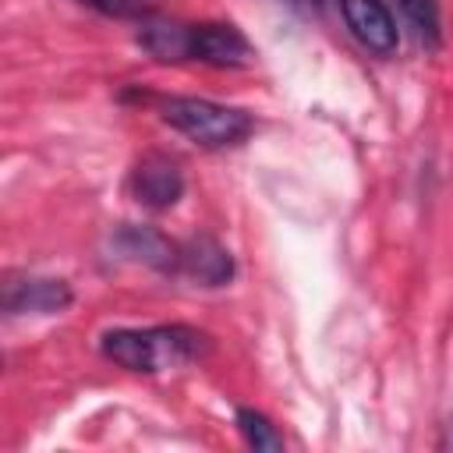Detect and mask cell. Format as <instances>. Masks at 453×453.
<instances>
[{"label":"cell","mask_w":453,"mask_h":453,"mask_svg":"<svg viewBox=\"0 0 453 453\" xmlns=\"http://www.w3.org/2000/svg\"><path fill=\"white\" fill-rule=\"evenodd\" d=\"M99 350L127 368V372H170L191 361H202L209 354V336L195 326H145V329H110L99 340Z\"/></svg>","instance_id":"obj_1"},{"label":"cell","mask_w":453,"mask_h":453,"mask_svg":"<svg viewBox=\"0 0 453 453\" xmlns=\"http://www.w3.org/2000/svg\"><path fill=\"white\" fill-rule=\"evenodd\" d=\"M159 117H163V124H170L173 131H180L188 142H195L202 149H230V145L244 142L255 127L244 110L212 103V99H198V96L163 99Z\"/></svg>","instance_id":"obj_2"},{"label":"cell","mask_w":453,"mask_h":453,"mask_svg":"<svg viewBox=\"0 0 453 453\" xmlns=\"http://www.w3.org/2000/svg\"><path fill=\"white\" fill-rule=\"evenodd\" d=\"M127 188H131L138 205L163 212V209H173L180 202V195H184V170L166 152H145L134 163V170L127 177Z\"/></svg>","instance_id":"obj_3"},{"label":"cell","mask_w":453,"mask_h":453,"mask_svg":"<svg viewBox=\"0 0 453 453\" xmlns=\"http://www.w3.org/2000/svg\"><path fill=\"white\" fill-rule=\"evenodd\" d=\"M0 304L7 315H53L71 304V287L53 276H32V273H7Z\"/></svg>","instance_id":"obj_4"},{"label":"cell","mask_w":453,"mask_h":453,"mask_svg":"<svg viewBox=\"0 0 453 453\" xmlns=\"http://www.w3.org/2000/svg\"><path fill=\"white\" fill-rule=\"evenodd\" d=\"M340 14L350 35L375 57H389L400 46V28L382 0H340Z\"/></svg>","instance_id":"obj_5"},{"label":"cell","mask_w":453,"mask_h":453,"mask_svg":"<svg viewBox=\"0 0 453 453\" xmlns=\"http://www.w3.org/2000/svg\"><path fill=\"white\" fill-rule=\"evenodd\" d=\"M191 60L209 67H248L255 60V46L226 21H202L191 25Z\"/></svg>","instance_id":"obj_6"},{"label":"cell","mask_w":453,"mask_h":453,"mask_svg":"<svg viewBox=\"0 0 453 453\" xmlns=\"http://www.w3.org/2000/svg\"><path fill=\"white\" fill-rule=\"evenodd\" d=\"M177 273L195 280L198 287H223L234 276L230 251L212 237H191L177 244Z\"/></svg>","instance_id":"obj_7"},{"label":"cell","mask_w":453,"mask_h":453,"mask_svg":"<svg viewBox=\"0 0 453 453\" xmlns=\"http://www.w3.org/2000/svg\"><path fill=\"white\" fill-rule=\"evenodd\" d=\"M138 46L163 60V64H180L191 60V25L184 21H170V18H145L138 25Z\"/></svg>","instance_id":"obj_8"},{"label":"cell","mask_w":453,"mask_h":453,"mask_svg":"<svg viewBox=\"0 0 453 453\" xmlns=\"http://www.w3.org/2000/svg\"><path fill=\"white\" fill-rule=\"evenodd\" d=\"M117 248L134 258V262H145L159 273H177V244L166 241L163 234L149 230V226H124L117 234Z\"/></svg>","instance_id":"obj_9"},{"label":"cell","mask_w":453,"mask_h":453,"mask_svg":"<svg viewBox=\"0 0 453 453\" xmlns=\"http://www.w3.org/2000/svg\"><path fill=\"white\" fill-rule=\"evenodd\" d=\"M237 428H241V435L251 449H283V435L276 432V425L265 414L251 411V407L237 411Z\"/></svg>","instance_id":"obj_10"},{"label":"cell","mask_w":453,"mask_h":453,"mask_svg":"<svg viewBox=\"0 0 453 453\" xmlns=\"http://www.w3.org/2000/svg\"><path fill=\"white\" fill-rule=\"evenodd\" d=\"M396 7L403 11V21L414 28V35L425 46H435L439 42V18H435L432 0H396Z\"/></svg>","instance_id":"obj_11"},{"label":"cell","mask_w":453,"mask_h":453,"mask_svg":"<svg viewBox=\"0 0 453 453\" xmlns=\"http://www.w3.org/2000/svg\"><path fill=\"white\" fill-rule=\"evenodd\" d=\"M81 7L96 11V14H106V18H134V21H145L159 11L163 0H78Z\"/></svg>","instance_id":"obj_12"},{"label":"cell","mask_w":453,"mask_h":453,"mask_svg":"<svg viewBox=\"0 0 453 453\" xmlns=\"http://www.w3.org/2000/svg\"><path fill=\"white\" fill-rule=\"evenodd\" d=\"M439 449L453 453V411H449V418H446V425H442V435H439Z\"/></svg>","instance_id":"obj_13"},{"label":"cell","mask_w":453,"mask_h":453,"mask_svg":"<svg viewBox=\"0 0 453 453\" xmlns=\"http://www.w3.org/2000/svg\"><path fill=\"white\" fill-rule=\"evenodd\" d=\"M304 4H322V0H304Z\"/></svg>","instance_id":"obj_14"}]
</instances>
